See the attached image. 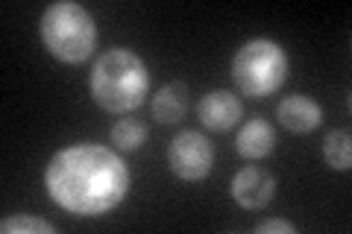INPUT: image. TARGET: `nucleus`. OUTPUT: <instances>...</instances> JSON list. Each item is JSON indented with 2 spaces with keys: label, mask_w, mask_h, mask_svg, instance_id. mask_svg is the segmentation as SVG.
<instances>
[{
  "label": "nucleus",
  "mask_w": 352,
  "mask_h": 234,
  "mask_svg": "<svg viewBox=\"0 0 352 234\" xmlns=\"http://www.w3.org/2000/svg\"><path fill=\"white\" fill-rule=\"evenodd\" d=\"M109 141H112L118 150L132 152V150H138L141 143L147 141V126L141 124V120H135V117H120L118 124L112 126V132H109Z\"/></svg>",
  "instance_id": "f8f14e48"
},
{
  "label": "nucleus",
  "mask_w": 352,
  "mask_h": 234,
  "mask_svg": "<svg viewBox=\"0 0 352 234\" xmlns=\"http://www.w3.org/2000/svg\"><path fill=\"white\" fill-rule=\"evenodd\" d=\"M129 167L100 143H74L50 155L44 187L62 211L74 217H103L129 194Z\"/></svg>",
  "instance_id": "f257e3e1"
},
{
  "label": "nucleus",
  "mask_w": 352,
  "mask_h": 234,
  "mask_svg": "<svg viewBox=\"0 0 352 234\" xmlns=\"http://www.w3.org/2000/svg\"><path fill=\"white\" fill-rule=\"evenodd\" d=\"M256 234H296V226L288 220H264L256 226Z\"/></svg>",
  "instance_id": "4468645a"
},
{
  "label": "nucleus",
  "mask_w": 352,
  "mask_h": 234,
  "mask_svg": "<svg viewBox=\"0 0 352 234\" xmlns=\"http://www.w3.org/2000/svg\"><path fill=\"white\" fill-rule=\"evenodd\" d=\"M197 115H200V124L212 132H226L241 124V117H244V106H241L238 94L232 91H223V88H214V91H208L200 106H197Z\"/></svg>",
  "instance_id": "0eeeda50"
},
{
  "label": "nucleus",
  "mask_w": 352,
  "mask_h": 234,
  "mask_svg": "<svg viewBox=\"0 0 352 234\" xmlns=\"http://www.w3.org/2000/svg\"><path fill=\"white\" fill-rule=\"evenodd\" d=\"M188 111V85L185 82H168L153 94V117L159 124H176Z\"/></svg>",
  "instance_id": "9d476101"
},
{
  "label": "nucleus",
  "mask_w": 352,
  "mask_h": 234,
  "mask_svg": "<svg viewBox=\"0 0 352 234\" xmlns=\"http://www.w3.org/2000/svg\"><path fill=\"white\" fill-rule=\"evenodd\" d=\"M38 36L53 59L80 65L97 47V24L91 12L74 0H56L41 12Z\"/></svg>",
  "instance_id": "7ed1b4c3"
},
{
  "label": "nucleus",
  "mask_w": 352,
  "mask_h": 234,
  "mask_svg": "<svg viewBox=\"0 0 352 234\" xmlns=\"http://www.w3.org/2000/svg\"><path fill=\"white\" fill-rule=\"evenodd\" d=\"M0 231L3 234H21V231H32V234H53V226L41 217H30V214H15L6 217L0 222Z\"/></svg>",
  "instance_id": "ddd939ff"
},
{
  "label": "nucleus",
  "mask_w": 352,
  "mask_h": 234,
  "mask_svg": "<svg viewBox=\"0 0 352 234\" xmlns=\"http://www.w3.org/2000/svg\"><path fill=\"white\" fill-rule=\"evenodd\" d=\"M235 147L241 152V159L261 161L273 152V147H276V129H273L264 117H252L241 126L238 138H235Z\"/></svg>",
  "instance_id": "1a4fd4ad"
},
{
  "label": "nucleus",
  "mask_w": 352,
  "mask_h": 234,
  "mask_svg": "<svg viewBox=\"0 0 352 234\" xmlns=\"http://www.w3.org/2000/svg\"><path fill=\"white\" fill-rule=\"evenodd\" d=\"M88 91L109 115H129L150 94V71L138 53L112 47L97 56L91 76H88Z\"/></svg>",
  "instance_id": "f03ea898"
},
{
  "label": "nucleus",
  "mask_w": 352,
  "mask_h": 234,
  "mask_svg": "<svg viewBox=\"0 0 352 234\" xmlns=\"http://www.w3.org/2000/svg\"><path fill=\"white\" fill-rule=\"evenodd\" d=\"M168 167L182 182H203L214 167V147L206 135L194 129L179 132L168 147Z\"/></svg>",
  "instance_id": "39448f33"
},
{
  "label": "nucleus",
  "mask_w": 352,
  "mask_h": 234,
  "mask_svg": "<svg viewBox=\"0 0 352 234\" xmlns=\"http://www.w3.org/2000/svg\"><path fill=\"white\" fill-rule=\"evenodd\" d=\"M323 161L338 173H346L352 167V143L346 129H332L323 141Z\"/></svg>",
  "instance_id": "9b49d317"
},
{
  "label": "nucleus",
  "mask_w": 352,
  "mask_h": 234,
  "mask_svg": "<svg viewBox=\"0 0 352 234\" xmlns=\"http://www.w3.org/2000/svg\"><path fill=\"white\" fill-rule=\"evenodd\" d=\"M276 117L294 135H308V132H314L323 124V106L305 94H294V97H285L276 106Z\"/></svg>",
  "instance_id": "6e6552de"
},
{
  "label": "nucleus",
  "mask_w": 352,
  "mask_h": 234,
  "mask_svg": "<svg viewBox=\"0 0 352 234\" xmlns=\"http://www.w3.org/2000/svg\"><path fill=\"white\" fill-rule=\"evenodd\" d=\"M288 53L273 38H250L232 56V82L252 100L276 94L288 80Z\"/></svg>",
  "instance_id": "20e7f679"
},
{
  "label": "nucleus",
  "mask_w": 352,
  "mask_h": 234,
  "mask_svg": "<svg viewBox=\"0 0 352 234\" xmlns=\"http://www.w3.org/2000/svg\"><path fill=\"white\" fill-rule=\"evenodd\" d=\"M276 196V176L258 164L241 167L232 179V199L247 211H261Z\"/></svg>",
  "instance_id": "423d86ee"
}]
</instances>
